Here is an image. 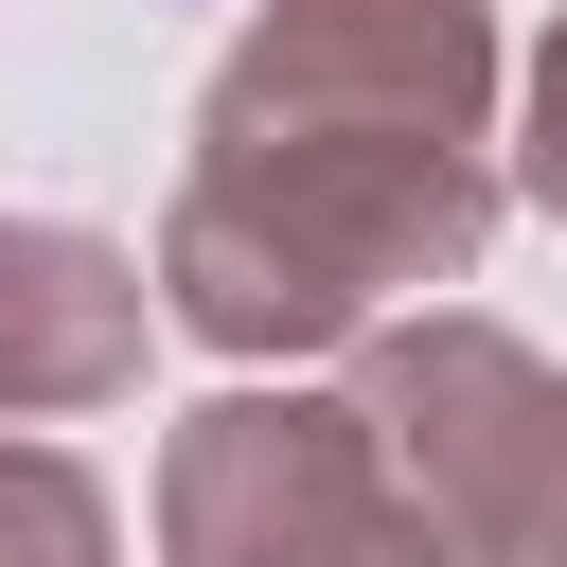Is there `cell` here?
I'll use <instances>...</instances> for the list:
<instances>
[{"label":"cell","instance_id":"277c9868","mask_svg":"<svg viewBox=\"0 0 567 567\" xmlns=\"http://www.w3.org/2000/svg\"><path fill=\"white\" fill-rule=\"evenodd\" d=\"M195 142H496V0H248Z\"/></svg>","mask_w":567,"mask_h":567},{"label":"cell","instance_id":"3957f363","mask_svg":"<svg viewBox=\"0 0 567 567\" xmlns=\"http://www.w3.org/2000/svg\"><path fill=\"white\" fill-rule=\"evenodd\" d=\"M354 408L461 532V567H567V354H532L478 301H408L354 337Z\"/></svg>","mask_w":567,"mask_h":567},{"label":"cell","instance_id":"7a4b0ae2","mask_svg":"<svg viewBox=\"0 0 567 567\" xmlns=\"http://www.w3.org/2000/svg\"><path fill=\"white\" fill-rule=\"evenodd\" d=\"M159 567H461L354 390H213L159 443Z\"/></svg>","mask_w":567,"mask_h":567},{"label":"cell","instance_id":"8992f818","mask_svg":"<svg viewBox=\"0 0 567 567\" xmlns=\"http://www.w3.org/2000/svg\"><path fill=\"white\" fill-rule=\"evenodd\" d=\"M106 549H124L106 478L71 443H0V567H106Z\"/></svg>","mask_w":567,"mask_h":567},{"label":"cell","instance_id":"5b68a950","mask_svg":"<svg viewBox=\"0 0 567 567\" xmlns=\"http://www.w3.org/2000/svg\"><path fill=\"white\" fill-rule=\"evenodd\" d=\"M159 337V266L71 230V213H0V425H71L124 408Z\"/></svg>","mask_w":567,"mask_h":567},{"label":"cell","instance_id":"52a82bcc","mask_svg":"<svg viewBox=\"0 0 567 567\" xmlns=\"http://www.w3.org/2000/svg\"><path fill=\"white\" fill-rule=\"evenodd\" d=\"M514 195L567 230V18L532 35V71H514Z\"/></svg>","mask_w":567,"mask_h":567},{"label":"cell","instance_id":"6da1fadb","mask_svg":"<svg viewBox=\"0 0 567 567\" xmlns=\"http://www.w3.org/2000/svg\"><path fill=\"white\" fill-rule=\"evenodd\" d=\"M496 195V142H195L159 195V319L230 372L354 354L372 319L478 284Z\"/></svg>","mask_w":567,"mask_h":567}]
</instances>
